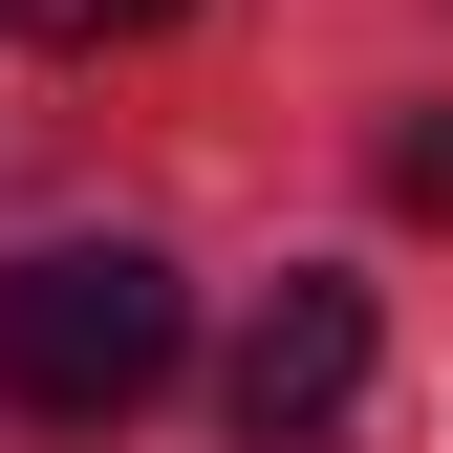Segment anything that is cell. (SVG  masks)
Listing matches in <instances>:
<instances>
[{
  "mask_svg": "<svg viewBox=\"0 0 453 453\" xmlns=\"http://www.w3.org/2000/svg\"><path fill=\"white\" fill-rule=\"evenodd\" d=\"M173 259L151 238H43L22 280H0V388H22V411H130L151 367H173Z\"/></svg>",
  "mask_w": 453,
  "mask_h": 453,
  "instance_id": "1",
  "label": "cell"
},
{
  "mask_svg": "<svg viewBox=\"0 0 453 453\" xmlns=\"http://www.w3.org/2000/svg\"><path fill=\"white\" fill-rule=\"evenodd\" d=\"M346 388H367V280H280L238 324V432L303 453V432H346Z\"/></svg>",
  "mask_w": 453,
  "mask_h": 453,
  "instance_id": "2",
  "label": "cell"
},
{
  "mask_svg": "<svg viewBox=\"0 0 453 453\" xmlns=\"http://www.w3.org/2000/svg\"><path fill=\"white\" fill-rule=\"evenodd\" d=\"M0 22H22V43H65V65H87V43H151L173 0H0Z\"/></svg>",
  "mask_w": 453,
  "mask_h": 453,
  "instance_id": "3",
  "label": "cell"
},
{
  "mask_svg": "<svg viewBox=\"0 0 453 453\" xmlns=\"http://www.w3.org/2000/svg\"><path fill=\"white\" fill-rule=\"evenodd\" d=\"M388 216H432V238H453V108H411V130H388Z\"/></svg>",
  "mask_w": 453,
  "mask_h": 453,
  "instance_id": "4",
  "label": "cell"
}]
</instances>
